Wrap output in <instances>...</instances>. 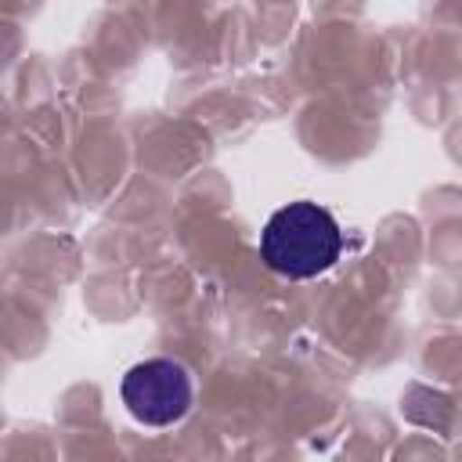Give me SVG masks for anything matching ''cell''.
<instances>
[{
	"mask_svg": "<svg viewBox=\"0 0 462 462\" xmlns=\"http://www.w3.org/2000/svg\"><path fill=\"white\" fill-rule=\"evenodd\" d=\"M343 253V231L336 217L318 202H289L274 209L260 231V260L292 282L325 274Z\"/></svg>",
	"mask_w": 462,
	"mask_h": 462,
	"instance_id": "cell-1",
	"label": "cell"
},
{
	"mask_svg": "<svg viewBox=\"0 0 462 462\" xmlns=\"http://www.w3.org/2000/svg\"><path fill=\"white\" fill-rule=\"evenodd\" d=\"M119 397L126 404V411L144 422V426H173L188 415L191 408V397H195V386H191V375L180 361L173 357H148V361H137L123 383H119Z\"/></svg>",
	"mask_w": 462,
	"mask_h": 462,
	"instance_id": "cell-2",
	"label": "cell"
}]
</instances>
